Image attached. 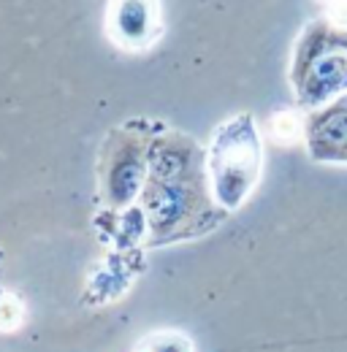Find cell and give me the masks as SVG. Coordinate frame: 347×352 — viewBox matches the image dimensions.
Masks as SVG:
<instances>
[{
	"label": "cell",
	"instance_id": "8",
	"mask_svg": "<svg viewBox=\"0 0 347 352\" xmlns=\"http://www.w3.org/2000/svg\"><path fill=\"white\" fill-rule=\"evenodd\" d=\"M22 320H25V307H22L19 296L0 290V331L11 333L22 325Z\"/></svg>",
	"mask_w": 347,
	"mask_h": 352
},
{
	"label": "cell",
	"instance_id": "5",
	"mask_svg": "<svg viewBox=\"0 0 347 352\" xmlns=\"http://www.w3.org/2000/svg\"><path fill=\"white\" fill-rule=\"evenodd\" d=\"M163 33L160 0H109L106 36L125 52H147Z\"/></svg>",
	"mask_w": 347,
	"mask_h": 352
},
{
	"label": "cell",
	"instance_id": "3",
	"mask_svg": "<svg viewBox=\"0 0 347 352\" xmlns=\"http://www.w3.org/2000/svg\"><path fill=\"white\" fill-rule=\"evenodd\" d=\"M288 79L309 111L347 92V28L326 16L312 19L296 41Z\"/></svg>",
	"mask_w": 347,
	"mask_h": 352
},
{
	"label": "cell",
	"instance_id": "1",
	"mask_svg": "<svg viewBox=\"0 0 347 352\" xmlns=\"http://www.w3.org/2000/svg\"><path fill=\"white\" fill-rule=\"evenodd\" d=\"M136 206L147 225L144 250L207 236L228 217L212 198L207 149L166 122L152 135L149 171Z\"/></svg>",
	"mask_w": 347,
	"mask_h": 352
},
{
	"label": "cell",
	"instance_id": "6",
	"mask_svg": "<svg viewBox=\"0 0 347 352\" xmlns=\"http://www.w3.org/2000/svg\"><path fill=\"white\" fill-rule=\"evenodd\" d=\"M304 144L317 163H347V92L304 117Z\"/></svg>",
	"mask_w": 347,
	"mask_h": 352
},
{
	"label": "cell",
	"instance_id": "7",
	"mask_svg": "<svg viewBox=\"0 0 347 352\" xmlns=\"http://www.w3.org/2000/svg\"><path fill=\"white\" fill-rule=\"evenodd\" d=\"M133 352H196L193 342L185 333L176 331H160V333H149L144 336Z\"/></svg>",
	"mask_w": 347,
	"mask_h": 352
},
{
	"label": "cell",
	"instance_id": "4",
	"mask_svg": "<svg viewBox=\"0 0 347 352\" xmlns=\"http://www.w3.org/2000/svg\"><path fill=\"white\" fill-rule=\"evenodd\" d=\"M158 120H128L103 138L98 155V204L101 212L117 214L138 204L149 171V144Z\"/></svg>",
	"mask_w": 347,
	"mask_h": 352
},
{
	"label": "cell",
	"instance_id": "2",
	"mask_svg": "<svg viewBox=\"0 0 347 352\" xmlns=\"http://www.w3.org/2000/svg\"><path fill=\"white\" fill-rule=\"evenodd\" d=\"M263 171V146L253 114H236L220 122L207 146V179L215 204L233 214L255 192Z\"/></svg>",
	"mask_w": 347,
	"mask_h": 352
}]
</instances>
